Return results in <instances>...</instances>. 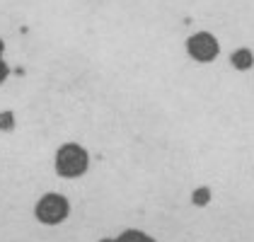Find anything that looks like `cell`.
<instances>
[{
	"label": "cell",
	"instance_id": "1",
	"mask_svg": "<svg viewBox=\"0 0 254 242\" xmlns=\"http://www.w3.org/2000/svg\"><path fill=\"white\" fill-rule=\"evenodd\" d=\"M87 167H90V155L78 143H63L56 150V172L61 177H68V180L80 177L87 172Z\"/></svg>",
	"mask_w": 254,
	"mask_h": 242
},
{
	"label": "cell",
	"instance_id": "3",
	"mask_svg": "<svg viewBox=\"0 0 254 242\" xmlns=\"http://www.w3.org/2000/svg\"><path fill=\"white\" fill-rule=\"evenodd\" d=\"M102 242H155V240L148 238V235L140 233V230H124L119 238H109V240H102Z\"/></svg>",
	"mask_w": 254,
	"mask_h": 242
},
{
	"label": "cell",
	"instance_id": "2",
	"mask_svg": "<svg viewBox=\"0 0 254 242\" xmlns=\"http://www.w3.org/2000/svg\"><path fill=\"white\" fill-rule=\"evenodd\" d=\"M68 213H70V203H68V199H63L61 194H46V196H41L37 208H34V216L44 225H56L63 218H68Z\"/></svg>",
	"mask_w": 254,
	"mask_h": 242
}]
</instances>
